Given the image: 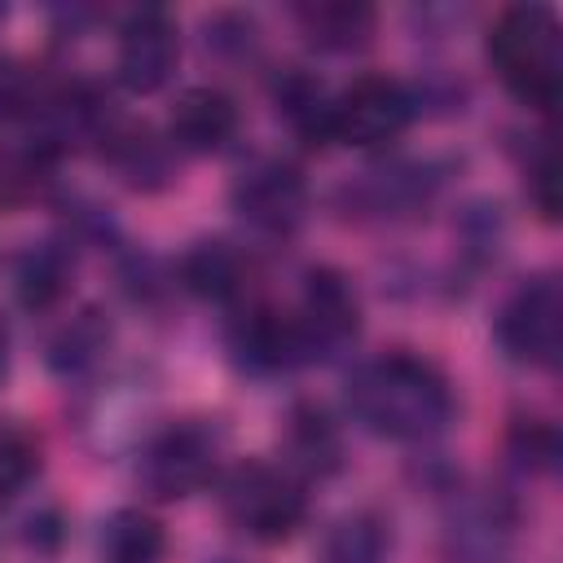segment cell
<instances>
[{
    "label": "cell",
    "mask_w": 563,
    "mask_h": 563,
    "mask_svg": "<svg viewBox=\"0 0 563 563\" xmlns=\"http://www.w3.org/2000/svg\"><path fill=\"white\" fill-rule=\"evenodd\" d=\"M295 22L325 53L365 48L369 35H374V9L356 4V0H308V4H295Z\"/></svg>",
    "instance_id": "cell-12"
},
{
    "label": "cell",
    "mask_w": 563,
    "mask_h": 563,
    "mask_svg": "<svg viewBox=\"0 0 563 563\" xmlns=\"http://www.w3.org/2000/svg\"><path fill=\"white\" fill-rule=\"evenodd\" d=\"M497 343L510 361L550 369L563 347V290L550 273L519 282L497 312Z\"/></svg>",
    "instance_id": "cell-5"
},
{
    "label": "cell",
    "mask_w": 563,
    "mask_h": 563,
    "mask_svg": "<svg viewBox=\"0 0 563 563\" xmlns=\"http://www.w3.org/2000/svg\"><path fill=\"white\" fill-rule=\"evenodd\" d=\"M176 62H180V26L167 9H158V4L136 9L119 26L114 70L128 92L150 97V92L167 88V79L176 75Z\"/></svg>",
    "instance_id": "cell-8"
},
{
    "label": "cell",
    "mask_w": 563,
    "mask_h": 563,
    "mask_svg": "<svg viewBox=\"0 0 563 563\" xmlns=\"http://www.w3.org/2000/svg\"><path fill=\"white\" fill-rule=\"evenodd\" d=\"M515 440H519L523 462L532 457V462L550 466V462H554V453H559V440H554V431H550L545 422H519V427H515Z\"/></svg>",
    "instance_id": "cell-23"
},
{
    "label": "cell",
    "mask_w": 563,
    "mask_h": 563,
    "mask_svg": "<svg viewBox=\"0 0 563 563\" xmlns=\"http://www.w3.org/2000/svg\"><path fill=\"white\" fill-rule=\"evenodd\" d=\"M290 449L312 471H334L339 466V435H334L330 418L312 405H299L290 413Z\"/></svg>",
    "instance_id": "cell-19"
},
{
    "label": "cell",
    "mask_w": 563,
    "mask_h": 563,
    "mask_svg": "<svg viewBox=\"0 0 563 563\" xmlns=\"http://www.w3.org/2000/svg\"><path fill=\"white\" fill-rule=\"evenodd\" d=\"M220 466V435L207 422H172L141 453V484L158 501L202 493Z\"/></svg>",
    "instance_id": "cell-4"
},
{
    "label": "cell",
    "mask_w": 563,
    "mask_h": 563,
    "mask_svg": "<svg viewBox=\"0 0 563 563\" xmlns=\"http://www.w3.org/2000/svg\"><path fill=\"white\" fill-rule=\"evenodd\" d=\"M180 282L198 295V299H211V303H233L246 286V268H242V255L224 242H194L185 255H180Z\"/></svg>",
    "instance_id": "cell-13"
},
{
    "label": "cell",
    "mask_w": 563,
    "mask_h": 563,
    "mask_svg": "<svg viewBox=\"0 0 563 563\" xmlns=\"http://www.w3.org/2000/svg\"><path fill=\"white\" fill-rule=\"evenodd\" d=\"M295 321H299L312 356L339 352L361 334V299L339 268H312L303 277V308Z\"/></svg>",
    "instance_id": "cell-10"
},
{
    "label": "cell",
    "mask_w": 563,
    "mask_h": 563,
    "mask_svg": "<svg viewBox=\"0 0 563 563\" xmlns=\"http://www.w3.org/2000/svg\"><path fill=\"white\" fill-rule=\"evenodd\" d=\"M347 409L365 431L418 444L453 422V387L427 356L383 352L347 374Z\"/></svg>",
    "instance_id": "cell-1"
},
{
    "label": "cell",
    "mask_w": 563,
    "mask_h": 563,
    "mask_svg": "<svg viewBox=\"0 0 563 563\" xmlns=\"http://www.w3.org/2000/svg\"><path fill=\"white\" fill-rule=\"evenodd\" d=\"M277 106L282 114L290 119V128L312 141V145H325L330 141V97L317 79L308 75H286L282 88H277Z\"/></svg>",
    "instance_id": "cell-16"
},
{
    "label": "cell",
    "mask_w": 563,
    "mask_h": 563,
    "mask_svg": "<svg viewBox=\"0 0 563 563\" xmlns=\"http://www.w3.org/2000/svg\"><path fill=\"white\" fill-rule=\"evenodd\" d=\"M387 523L369 510L347 515L330 541H325V563H387Z\"/></svg>",
    "instance_id": "cell-17"
},
{
    "label": "cell",
    "mask_w": 563,
    "mask_h": 563,
    "mask_svg": "<svg viewBox=\"0 0 563 563\" xmlns=\"http://www.w3.org/2000/svg\"><path fill=\"white\" fill-rule=\"evenodd\" d=\"M4 369H9V330L0 321V378H4Z\"/></svg>",
    "instance_id": "cell-24"
},
{
    "label": "cell",
    "mask_w": 563,
    "mask_h": 563,
    "mask_svg": "<svg viewBox=\"0 0 563 563\" xmlns=\"http://www.w3.org/2000/svg\"><path fill=\"white\" fill-rule=\"evenodd\" d=\"M106 563H158L163 559V523L145 510H114L101 532Z\"/></svg>",
    "instance_id": "cell-14"
},
{
    "label": "cell",
    "mask_w": 563,
    "mask_h": 563,
    "mask_svg": "<svg viewBox=\"0 0 563 563\" xmlns=\"http://www.w3.org/2000/svg\"><path fill=\"white\" fill-rule=\"evenodd\" d=\"M484 53L497 79L523 106L550 114L563 92V31L545 4H510L488 26Z\"/></svg>",
    "instance_id": "cell-2"
},
{
    "label": "cell",
    "mask_w": 563,
    "mask_h": 563,
    "mask_svg": "<svg viewBox=\"0 0 563 563\" xmlns=\"http://www.w3.org/2000/svg\"><path fill=\"white\" fill-rule=\"evenodd\" d=\"M40 471V444L22 427H0V501L22 493Z\"/></svg>",
    "instance_id": "cell-20"
},
{
    "label": "cell",
    "mask_w": 563,
    "mask_h": 563,
    "mask_svg": "<svg viewBox=\"0 0 563 563\" xmlns=\"http://www.w3.org/2000/svg\"><path fill=\"white\" fill-rule=\"evenodd\" d=\"M229 347H233L238 365H246L255 374H286V369L312 361L299 321L290 312L268 308V303H251L246 312L233 317Z\"/></svg>",
    "instance_id": "cell-9"
},
{
    "label": "cell",
    "mask_w": 563,
    "mask_h": 563,
    "mask_svg": "<svg viewBox=\"0 0 563 563\" xmlns=\"http://www.w3.org/2000/svg\"><path fill=\"white\" fill-rule=\"evenodd\" d=\"M238 132V106L220 88H185L172 106V145L189 154H216L233 141Z\"/></svg>",
    "instance_id": "cell-11"
},
{
    "label": "cell",
    "mask_w": 563,
    "mask_h": 563,
    "mask_svg": "<svg viewBox=\"0 0 563 563\" xmlns=\"http://www.w3.org/2000/svg\"><path fill=\"white\" fill-rule=\"evenodd\" d=\"M110 141V158L114 167L132 180V185H163L167 180V150L150 136V128H119Z\"/></svg>",
    "instance_id": "cell-18"
},
{
    "label": "cell",
    "mask_w": 563,
    "mask_h": 563,
    "mask_svg": "<svg viewBox=\"0 0 563 563\" xmlns=\"http://www.w3.org/2000/svg\"><path fill=\"white\" fill-rule=\"evenodd\" d=\"M413 119V97L391 75H356L339 97H330V141L378 150L396 141Z\"/></svg>",
    "instance_id": "cell-6"
},
{
    "label": "cell",
    "mask_w": 563,
    "mask_h": 563,
    "mask_svg": "<svg viewBox=\"0 0 563 563\" xmlns=\"http://www.w3.org/2000/svg\"><path fill=\"white\" fill-rule=\"evenodd\" d=\"M220 506L238 532L255 541H286L308 515V493L295 479V471L251 457L224 475Z\"/></svg>",
    "instance_id": "cell-3"
},
{
    "label": "cell",
    "mask_w": 563,
    "mask_h": 563,
    "mask_svg": "<svg viewBox=\"0 0 563 563\" xmlns=\"http://www.w3.org/2000/svg\"><path fill=\"white\" fill-rule=\"evenodd\" d=\"M233 211L251 229L268 238H286L308 216V180L286 158H260L233 180Z\"/></svg>",
    "instance_id": "cell-7"
},
{
    "label": "cell",
    "mask_w": 563,
    "mask_h": 563,
    "mask_svg": "<svg viewBox=\"0 0 563 563\" xmlns=\"http://www.w3.org/2000/svg\"><path fill=\"white\" fill-rule=\"evenodd\" d=\"M40 101H44V92H40V84L26 75V66L0 62V119L31 114Z\"/></svg>",
    "instance_id": "cell-21"
},
{
    "label": "cell",
    "mask_w": 563,
    "mask_h": 563,
    "mask_svg": "<svg viewBox=\"0 0 563 563\" xmlns=\"http://www.w3.org/2000/svg\"><path fill=\"white\" fill-rule=\"evenodd\" d=\"M528 189H532V202L541 207L545 220L559 216V194H554V150H541V158L528 167Z\"/></svg>",
    "instance_id": "cell-22"
},
{
    "label": "cell",
    "mask_w": 563,
    "mask_h": 563,
    "mask_svg": "<svg viewBox=\"0 0 563 563\" xmlns=\"http://www.w3.org/2000/svg\"><path fill=\"white\" fill-rule=\"evenodd\" d=\"M70 286V255L57 242L31 246L18 264V295L26 308H53Z\"/></svg>",
    "instance_id": "cell-15"
}]
</instances>
